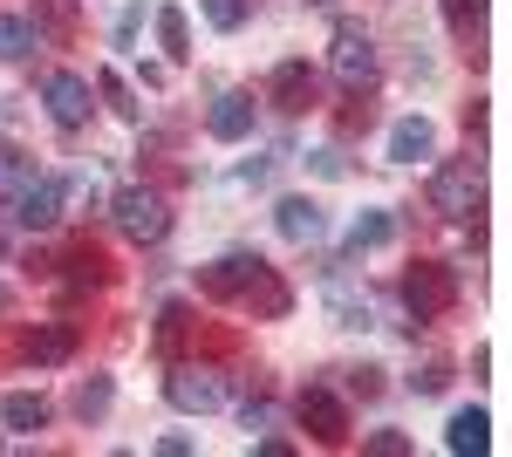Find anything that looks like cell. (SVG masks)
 <instances>
[{
    "label": "cell",
    "mask_w": 512,
    "mask_h": 457,
    "mask_svg": "<svg viewBox=\"0 0 512 457\" xmlns=\"http://www.w3.org/2000/svg\"><path fill=\"white\" fill-rule=\"evenodd\" d=\"M431 205L444 212V219L478 212V205H485V164H478V157H444V164L431 171Z\"/></svg>",
    "instance_id": "obj_1"
},
{
    "label": "cell",
    "mask_w": 512,
    "mask_h": 457,
    "mask_svg": "<svg viewBox=\"0 0 512 457\" xmlns=\"http://www.w3.org/2000/svg\"><path fill=\"white\" fill-rule=\"evenodd\" d=\"M328 69L342 89H369V82L383 76V55H376V41L369 28H355V21H335V48H328Z\"/></svg>",
    "instance_id": "obj_2"
},
{
    "label": "cell",
    "mask_w": 512,
    "mask_h": 457,
    "mask_svg": "<svg viewBox=\"0 0 512 457\" xmlns=\"http://www.w3.org/2000/svg\"><path fill=\"white\" fill-rule=\"evenodd\" d=\"M110 219H117V232H123V239H137V246H158L164 232H171L164 198H158V191H144V185H123L117 198H110Z\"/></svg>",
    "instance_id": "obj_3"
},
{
    "label": "cell",
    "mask_w": 512,
    "mask_h": 457,
    "mask_svg": "<svg viewBox=\"0 0 512 457\" xmlns=\"http://www.w3.org/2000/svg\"><path fill=\"white\" fill-rule=\"evenodd\" d=\"M451 301H458V273L451 267H410L403 273V307L417 314V321H437V314H451Z\"/></svg>",
    "instance_id": "obj_4"
},
{
    "label": "cell",
    "mask_w": 512,
    "mask_h": 457,
    "mask_svg": "<svg viewBox=\"0 0 512 457\" xmlns=\"http://www.w3.org/2000/svg\"><path fill=\"white\" fill-rule=\"evenodd\" d=\"M294 410H301V430H308L315 444H349V403H342L328 382H308Z\"/></svg>",
    "instance_id": "obj_5"
},
{
    "label": "cell",
    "mask_w": 512,
    "mask_h": 457,
    "mask_svg": "<svg viewBox=\"0 0 512 457\" xmlns=\"http://www.w3.org/2000/svg\"><path fill=\"white\" fill-rule=\"evenodd\" d=\"M164 396H171V410H185V417H205V410H219L226 403V376L219 369H171L164 376Z\"/></svg>",
    "instance_id": "obj_6"
},
{
    "label": "cell",
    "mask_w": 512,
    "mask_h": 457,
    "mask_svg": "<svg viewBox=\"0 0 512 457\" xmlns=\"http://www.w3.org/2000/svg\"><path fill=\"white\" fill-rule=\"evenodd\" d=\"M260 267H267V260H260L253 246H239V253H219L212 267H198V294H205V301H239V294H246V280H253Z\"/></svg>",
    "instance_id": "obj_7"
},
{
    "label": "cell",
    "mask_w": 512,
    "mask_h": 457,
    "mask_svg": "<svg viewBox=\"0 0 512 457\" xmlns=\"http://www.w3.org/2000/svg\"><path fill=\"white\" fill-rule=\"evenodd\" d=\"M62 205H69V185H62V178H28V185L14 191V226L48 232L62 219Z\"/></svg>",
    "instance_id": "obj_8"
},
{
    "label": "cell",
    "mask_w": 512,
    "mask_h": 457,
    "mask_svg": "<svg viewBox=\"0 0 512 457\" xmlns=\"http://www.w3.org/2000/svg\"><path fill=\"white\" fill-rule=\"evenodd\" d=\"M41 103H48V116H55L62 130H82V123H89V82L69 76V69H55V76H41Z\"/></svg>",
    "instance_id": "obj_9"
},
{
    "label": "cell",
    "mask_w": 512,
    "mask_h": 457,
    "mask_svg": "<svg viewBox=\"0 0 512 457\" xmlns=\"http://www.w3.org/2000/svg\"><path fill=\"white\" fill-rule=\"evenodd\" d=\"M21 355H28L35 369H62V362L76 355V328H69V321H41V328L21 335Z\"/></svg>",
    "instance_id": "obj_10"
},
{
    "label": "cell",
    "mask_w": 512,
    "mask_h": 457,
    "mask_svg": "<svg viewBox=\"0 0 512 457\" xmlns=\"http://www.w3.org/2000/svg\"><path fill=\"white\" fill-rule=\"evenodd\" d=\"M274 226H280L287 246H315L321 232H328V212H321L315 198H280V205H274Z\"/></svg>",
    "instance_id": "obj_11"
},
{
    "label": "cell",
    "mask_w": 512,
    "mask_h": 457,
    "mask_svg": "<svg viewBox=\"0 0 512 457\" xmlns=\"http://www.w3.org/2000/svg\"><path fill=\"white\" fill-rule=\"evenodd\" d=\"M205 130H212L219 144H246V137H253V96H246V89H226V96L212 103V116H205Z\"/></svg>",
    "instance_id": "obj_12"
},
{
    "label": "cell",
    "mask_w": 512,
    "mask_h": 457,
    "mask_svg": "<svg viewBox=\"0 0 512 457\" xmlns=\"http://www.w3.org/2000/svg\"><path fill=\"white\" fill-rule=\"evenodd\" d=\"M383 151H390V164H417V157H431L437 151L431 116H396L390 137H383Z\"/></svg>",
    "instance_id": "obj_13"
},
{
    "label": "cell",
    "mask_w": 512,
    "mask_h": 457,
    "mask_svg": "<svg viewBox=\"0 0 512 457\" xmlns=\"http://www.w3.org/2000/svg\"><path fill=\"white\" fill-rule=\"evenodd\" d=\"M267 96H274L287 116H301L315 103V69H308V62H280L274 76H267Z\"/></svg>",
    "instance_id": "obj_14"
},
{
    "label": "cell",
    "mask_w": 512,
    "mask_h": 457,
    "mask_svg": "<svg viewBox=\"0 0 512 457\" xmlns=\"http://www.w3.org/2000/svg\"><path fill=\"white\" fill-rule=\"evenodd\" d=\"M239 301L253 307L260 321H287V307H294V294H287V280H280L274 267H260L253 280H246V294H239Z\"/></svg>",
    "instance_id": "obj_15"
},
{
    "label": "cell",
    "mask_w": 512,
    "mask_h": 457,
    "mask_svg": "<svg viewBox=\"0 0 512 457\" xmlns=\"http://www.w3.org/2000/svg\"><path fill=\"white\" fill-rule=\"evenodd\" d=\"M444 444H451L458 457H485L492 451V417H485V410H458L451 430H444Z\"/></svg>",
    "instance_id": "obj_16"
},
{
    "label": "cell",
    "mask_w": 512,
    "mask_h": 457,
    "mask_svg": "<svg viewBox=\"0 0 512 457\" xmlns=\"http://www.w3.org/2000/svg\"><path fill=\"white\" fill-rule=\"evenodd\" d=\"M0 423L7 430H48V403L28 396V389H14V396H0Z\"/></svg>",
    "instance_id": "obj_17"
},
{
    "label": "cell",
    "mask_w": 512,
    "mask_h": 457,
    "mask_svg": "<svg viewBox=\"0 0 512 457\" xmlns=\"http://www.w3.org/2000/svg\"><path fill=\"white\" fill-rule=\"evenodd\" d=\"M158 41L171 62H192V21H185V7H158Z\"/></svg>",
    "instance_id": "obj_18"
},
{
    "label": "cell",
    "mask_w": 512,
    "mask_h": 457,
    "mask_svg": "<svg viewBox=\"0 0 512 457\" xmlns=\"http://www.w3.org/2000/svg\"><path fill=\"white\" fill-rule=\"evenodd\" d=\"M390 239H396V219H390V212H355V226H349V253L390 246Z\"/></svg>",
    "instance_id": "obj_19"
},
{
    "label": "cell",
    "mask_w": 512,
    "mask_h": 457,
    "mask_svg": "<svg viewBox=\"0 0 512 457\" xmlns=\"http://www.w3.org/2000/svg\"><path fill=\"white\" fill-rule=\"evenodd\" d=\"M28 48H41L35 21H21V14H0V62H28Z\"/></svg>",
    "instance_id": "obj_20"
},
{
    "label": "cell",
    "mask_w": 512,
    "mask_h": 457,
    "mask_svg": "<svg viewBox=\"0 0 512 457\" xmlns=\"http://www.w3.org/2000/svg\"><path fill=\"white\" fill-rule=\"evenodd\" d=\"M28 178H35V157L28 151H0V198H14Z\"/></svg>",
    "instance_id": "obj_21"
},
{
    "label": "cell",
    "mask_w": 512,
    "mask_h": 457,
    "mask_svg": "<svg viewBox=\"0 0 512 457\" xmlns=\"http://www.w3.org/2000/svg\"><path fill=\"white\" fill-rule=\"evenodd\" d=\"M110 396H117V389H110V376H89L76 389V417L89 423V417H103V410H110Z\"/></svg>",
    "instance_id": "obj_22"
},
{
    "label": "cell",
    "mask_w": 512,
    "mask_h": 457,
    "mask_svg": "<svg viewBox=\"0 0 512 457\" xmlns=\"http://www.w3.org/2000/svg\"><path fill=\"white\" fill-rule=\"evenodd\" d=\"M444 21H451V35H478V21H485V0H444Z\"/></svg>",
    "instance_id": "obj_23"
},
{
    "label": "cell",
    "mask_w": 512,
    "mask_h": 457,
    "mask_svg": "<svg viewBox=\"0 0 512 457\" xmlns=\"http://www.w3.org/2000/svg\"><path fill=\"white\" fill-rule=\"evenodd\" d=\"M198 14H205L212 28H226V35H233L239 21H246V0H198Z\"/></svg>",
    "instance_id": "obj_24"
},
{
    "label": "cell",
    "mask_w": 512,
    "mask_h": 457,
    "mask_svg": "<svg viewBox=\"0 0 512 457\" xmlns=\"http://www.w3.org/2000/svg\"><path fill=\"white\" fill-rule=\"evenodd\" d=\"M96 89L110 96V110H117V116H130V123L144 116V110H137V103H130V89H123V76H117V69H103V76H96Z\"/></svg>",
    "instance_id": "obj_25"
},
{
    "label": "cell",
    "mask_w": 512,
    "mask_h": 457,
    "mask_svg": "<svg viewBox=\"0 0 512 457\" xmlns=\"http://www.w3.org/2000/svg\"><path fill=\"white\" fill-rule=\"evenodd\" d=\"M362 451H369V457H410V437H403V430H369Z\"/></svg>",
    "instance_id": "obj_26"
},
{
    "label": "cell",
    "mask_w": 512,
    "mask_h": 457,
    "mask_svg": "<svg viewBox=\"0 0 512 457\" xmlns=\"http://www.w3.org/2000/svg\"><path fill=\"white\" fill-rule=\"evenodd\" d=\"M444 382H451V362H424V369H417V376H410V389H417V396H437V389H444Z\"/></svg>",
    "instance_id": "obj_27"
},
{
    "label": "cell",
    "mask_w": 512,
    "mask_h": 457,
    "mask_svg": "<svg viewBox=\"0 0 512 457\" xmlns=\"http://www.w3.org/2000/svg\"><path fill=\"white\" fill-rule=\"evenodd\" d=\"M308 171H315V178H342L349 164H342V151H308Z\"/></svg>",
    "instance_id": "obj_28"
},
{
    "label": "cell",
    "mask_w": 512,
    "mask_h": 457,
    "mask_svg": "<svg viewBox=\"0 0 512 457\" xmlns=\"http://www.w3.org/2000/svg\"><path fill=\"white\" fill-rule=\"evenodd\" d=\"M383 389V369H349V396H376Z\"/></svg>",
    "instance_id": "obj_29"
},
{
    "label": "cell",
    "mask_w": 512,
    "mask_h": 457,
    "mask_svg": "<svg viewBox=\"0 0 512 457\" xmlns=\"http://www.w3.org/2000/svg\"><path fill=\"white\" fill-rule=\"evenodd\" d=\"M158 335H164V342H178V335H185V307H178V301L158 314Z\"/></svg>",
    "instance_id": "obj_30"
},
{
    "label": "cell",
    "mask_w": 512,
    "mask_h": 457,
    "mask_svg": "<svg viewBox=\"0 0 512 457\" xmlns=\"http://www.w3.org/2000/svg\"><path fill=\"white\" fill-rule=\"evenodd\" d=\"M158 451H164V457H192V437H185V430H164Z\"/></svg>",
    "instance_id": "obj_31"
},
{
    "label": "cell",
    "mask_w": 512,
    "mask_h": 457,
    "mask_svg": "<svg viewBox=\"0 0 512 457\" xmlns=\"http://www.w3.org/2000/svg\"><path fill=\"white\" fill-rule=\"evenodd\" d=\"M239 423H246V430H267V423H274V410H267V403H246V410H239Z\"/></svg>",
    "instance_id": "obj_32"
},
{
    "label": "cell",
    "mask_w": 512,
    "mask_h": 457,
    "mask_svg": "<svg viewBox=\"0 0 512 457\" xmlns=\"http://www.w3.org/2000/svg\"><path fill=\"white\" fill-rule=\"evenodd\" d=\"M0 444H7V437H0Z\"/></svg>",
    "instance_id": "obj_33"
}]
</instances>
